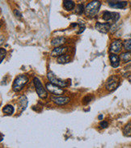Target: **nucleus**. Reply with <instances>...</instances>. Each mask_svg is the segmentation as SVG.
<instances>
[{"label": "nucleus", "mask_w": 131, "mask_h": 148, "mask_svg": "<svg viewBox=\"0 0 131 148\" xmlns=\"http://www.w3.org/2000/svg\"><path fill=\"white\" fill-rule=\"evenodd\" d=\"M101 6V3L98 0H93L91 3L87 4V7L85 8V15L87 17H94L97 15V13L99 12V8Z\"/></svg>", "instance_id": "obj_1"}, {"label": "nucleus", "mask_w": 131, "mask_h": 148, "mask_svg": "<svg viewBox=\"0 0 131 148\" xmlns=\"http://www.w3.org/2000/svg\"><path fill=\"white\" fill-rule=\"evenodd\" d=\"M28 77L26 75H20L16 77L13 84H12V89L13 91L16 92H20L24 87L28 84Z\"/></svg>", "instance_id": "obj_2"}, {"label": "nucleus", "mask_w": 131, "mask_h": 148, "mask_svg": "<svg viewBox=\"0 0 131 148\" xmlns=\"http://www.w3.org/2000/svg\"><path fill=\"white\" fill-rule=\"evenodd\" d=\"M33 84H34V87H35V89H36V94L38 95V96L40 97V99L42 100H45L48 97V92L47 89L44 88L43 84L37 77H35L33 79Z\"/></svg>", "instance_id": "obj_3"}, {"label": "nucleus", "mask_w": 131, "mask_h": 148, "mask_svg": "<svg viewBox=\"0 0 131 148\" xmlns=\"http://www.w3.org/2000/svg\"><path fill=\"white\" fill-rule=\"evenodd\" d=\"M119 84L120 79L118 76L112 75L108 79L105 88L108 92H113L114 90H116L117 88H118Z\"/></svg>", "instance_id": "obj_4"}, {"label": "nucleus", "mask_w": 131, "mask_h": 148, "mask_svg": "<svg viewBox=\"0 0 131 148\" xmlns=\"http://www.w3.org/2000/svg\"><path fill=\"white\" fill-rule=\"evenodd\" d=\"M47 78L49 80L50 83L55 84V85L58 86L60 88H67L68 86V84L67 81H64V80L61 79L59 78H58V77H57L53 73L51 72V71L48 72Z\"/></svg>", "instance_id": "obj_5"}, {"label": "nucleus", "mask_w": 131, "mask_h": 148, "mask_svg": "<svg viewBox=\"0 0 131 148\" xmlns=\"http://www.w3.org/2000/svg\"><path fill=\"white\" fill-rule=\"evenodd\" d=\"M103 20L109 23H117L120 19V14L117 12H104L103 13Z\"/></svg>", "instance_id": "obj_6"}, {"label": "nucleus", "mask_w": 131, "mask_h": 148, "mask_svg": "<svg viewBox=\"0 0 131 148\" xmlns=\"http://www.w3.org/2000/svg\"><path fill=\"white\" fill-rule=\"evenodd\" d=\"M45 88L47 89L48 92H49L53 96H62L64 93V91L60 88V87L57 86L55 84H52V83H48L45 85Z\"/></svg>", "instance_id": "obj_7"}, {"label": "nucleus", "mask_w": 131, "mask_h": 148, "mask_svg": "<svg viewBox=\"0 0 131 148\" xmlns=\"http://www.w3.org/2000/svg\"><path fill=\"white\" fill-rule=\"evenodd\" d=\"M123 45V43H122V41L121 40H113L111 43V45H110L109 52L111 53H118L121 52Z\"/></svg>", "instance_id": "obj_8"}, {"label": "nucleus", "mask_w": 131, "mask_h": 148, "mask_svg": "<svg viewBox=\"0 0 131 148\" xmlns=\"http://www.w3.org/2000/svg\"><path fill=\"white\" fill-rule=\"evenodd\" d=\"M95 28L98 32L104 33V34H106L111 29V24L109 22H107V23H99V22H97L95 25Z\"/></svg>", "instance_id": "obj_9"}, {"label": "nucleus", "mask_w": 131, "mask_h": 148, "mask_svg": "<svg viewBox=\"0 0 131 148\" xmlns=\"http://www.w3.org/2000/svg\"><path fill=\"white\" fill-rule=\"evenodd\" d=\"M108 5L112 8L124 9L127 7L128 3L126 1H118V0H107Z\"/></svg>", "instance_id": "obj_10"}, {"label": "nucleus", "mask_w": 131, "mask_h": 148, "mask_svg": "<svg viewBox=\"0 0 131 148\" xmlns=\"http://www.w3.org/2000/svg\"><path fill=\"white\" fill-rule=\"evenodd\" d=\"M52 100L54 104L58 105H65L70 103V98L66 97V96H55V97H52Z\"/></svg>", "instance_id": "obj_11"}, {"label": "nucleus", "mask_w": 131, "mask_h": 148, "mask_svg": "<svg viewBox=\"0 0 131 148\" xmlns=\"http://www.w3.org/2000/svg\"><path fill=\"white\" fill-rule=\"evenodd\" d=\"M28 99L26 96H21L18 99V107L20 112H23L28 106Z\"/></svg>", "instance_id": "obj_12"}, {"label": "nucleus", "mask_w": 131, "mask_h": 148, "mask_svg": "<svg viewBox=\"0 0 131 148\" xmlns=\"http://www.w3.org/2000/svg\"><path fill=\"white\" fill-rule=\"evenodd\" d=\"M68 48L67 47H62V46H58L53 49V51L51 52V55L53 57H58L65 54L67 52Z\"/></svg>", "instance_id": "obj_13"}, {"label": "nucleus", "mask_w": 131, "mask_h": 148, "mask_svg": "<svg viewBox=\"0 0 131 148\" xmlns=\"http://www.w3.org/2000/svg\"><path fill=\"white\" fill-rule=\"evenodd\" d=\"M66 42H67L66 37H64V36H58V37H55V38H53L51 40V45L53 46L58 47V46H62Z\"/></svg>", "instance_id": "obj_14"}, {"label": "nucleus", "mask_w": 131, "mask_h": 148, "mask_svg": "<svg viewBox=\"0 0 131 148\" xmlns=\"http://www.w3.org/2000/svg\"><path fill=\"white\" fill-rule=\"evenodd\" d=\"M109 60H110V63L111 66L113 68H117L120 65V57L116 55V53H111L109 55Z\"/></svg>", "instance_id": "obj_15"}, {"label": "nucleus", "mask_w": 131, "mask_h": 148, "mask_svg": "<svg viewBox=\"0 0 131 148\" xmlns=\"http://www.w3.org/2000/svg\"><path fill=\"white\" fill-rule=\"evenodd\" d=\"M75 4L72 0H64L63 1V8L66 11L71 12L75 9Z\"/></svg>", "instance_id": "obj_16"}, {"label": "nucleus", "mask_w": 131, "mask_h": 148, "mask_svg": "<svg viewBox=\"0 0 131 148\" xmlns=\"http://www.w3.org/2000/svg\"><path fill=\"white\" fill-rule=\"evenodd\" d=\"M15 112V108L11 104H7L3 108V112L7 116H11Z\"/></svg>", "instance_id": "obj_17"}, {"label": "nucleus", "mask_w": 131, "mask_h": 148, "mask_svg": "<svg viewBox=\"0 0 131 148\" xmlns=\"http://www.w3.org/2000/svg\"><path fill=\"white\" fill-rule=\"evenodd\" d=\"M120 59L123 62L126 63L131 61V52L130 51H126V52L122 53L120 56Z\"/></svg>", "instance_id": "obj_18"}, {"label": "nucleus", "mask_w": 131, "mask_h": 148, "mask_svg": "<svg viewBox=\"0 0 131 148\" xmlns=\"http://www.w3.org/2000/svg\"><path fill=\"white\" fill-rule=\"evenodd\" d=\"M70 60V58L67 55H66V54H62V55H61V56L58 57V58H57V62H58V63H59V64H65V63H67Z\"/></svg>", "instance_id": "obj_19"}, {"label": "nucleus", "mask_w": 131, "mask_h": 148, "mask_svg": "<svg viewBox=\"0 0 131 148\" xmlns=\"http://www.w3.org/2000/svg\"><path fill=\"white\" fill-rule=\"evenodd\" d=\"M123 134L125 136H131V121L129 122L123 129Z\"/></svg>", "instance_id": "obj_20"}, {"label": "nucleus", "mask_w": 131, "mask_h": 148, "mask_svg": "<svg viewBox=\"0 0 131 148\" xmlns=\"http://www.w3.org/2000/svg\"><path fill=\"white\" fill-rule=\"evenodd\" d=\"M94 98H95V97L92 96V95H87V96H84V98H83L82 102H83V104H88L91 102V100H94Z\"/></svg>", "instance_id": "obj_21"}, {"label": "nucleus", "mask_w": 131, "mask_h": 148, "mask_svg": "<svg viewBox=\"0 0 131 148\" xmlns=\"http://www.w3.org/2000/svg\"><path fill=\"white\" fill-rule=\"evenodd\" d=\"M85 12V8H84L83 4H79L76 6L75 8V13L78 15H82L84 12Z\"/></svg>", "instance_id": "obj_22"}, {"label": "nucleus", "mask_w": 131, "mask_h": 148, "mask_svg": "<svg viewBox=\"0 0 131 148\" xmlns=\"http://www.w3.org/2000/svg\"><path fill=\"white\" fill-rule=\"evenodd\" d=\"M123 45L124 48H125V49H126V51H130L131 52V35L130 37V39L125 40V42H124Z\"/></svg>", "instance_id": "obj_23"}, {"label": "nucleus", "mask_w": 131, "mask_h": 148, "mask_svg": "<svg viewBox=\"0 0 131 148\" xmlns=\"http://www.w3.org/2000/svg\"><path fill=\"white\" fill-rule=\"evenodd\" d=\"M0 52H1V58H0V61H1V62H2L3 61L4 58L6 57V53H7V52H6V50H5L3 48L0 49Z\"/></svg>", "instance_id": "obj_24"}, {"label": "nucleus", "mask_w": 131, "mask_h": 148, "mask_svg": "<svg viewBox=\"0 0 131 148\" xmlns=\"http://www.w3.org/2000/svg\"><path fill=\"white\" fill-rule=\"evenodd\" d=\"M108 126V123L107 121H100V123H99V127H100V128L105 129L107 128Z\"/></svg>", "instance_id": "obj_25"}, {"label": "nucleus", "mask_w": 131, "mask_h": 148, "mask_svg": "<svg viewBox=\"0 0 131 148\" xmlns=\"http://www.w3.org/2000/svg\"><path fill=\"white\" fill-rule=\"evenodd\" d=\"M79 26H80V31L77 32L78 34L82 33V32L84 31V29H85V25H84V24H81V23H80V24H79Z\"/></svg>", "instance_id": "obj_26"}, {"label": "nucleus", "mask_w": 131, "mask_h": 148, "mask_svg": "<svg viewBox=\"0 0 131 148\" xmlns=\"http://www.w3.org/2000/svg\"><path fill=\"white\" fill-rule=\"evenodd\" d=\"M14 14H15V16H16V18L18 17L19 19L21 18V16H22V15H21V13L20 12V11H19V10H17V9L14 10Z\"/></svg>", "instance_id": "obj_27"}, {"label": "nucleus", "mask_w": 131, "mask_h": 148, "mask_svg": "<svg viewBox=\"0 0 131 148\" xmlns=\"http://www.w3.org/2000/svg\"><path fill=\"white\" fill-rule=\"evenodd\" d=\"M128 79H129V81H130V82L131 83V75L129 76V77H128Z\"/></svg>", "instance_id": "obj_28"}, {"label": "nucleus", "mask_w": 131, "mask_h": 148, "mask_svg": "<svg viewBox=\"0 0 131 148\" xmlns=\"http://www.w3.org/2000/svg\"><path fill=\"white\" fill-rule=\"evenodd\" d=\"M98 118L100 120V119H102V118H103V116H102V115H99V116H98Z\"/></svg>", "instance_id": "obj_29"}, {"label": "nucleus", "mask_w": 131, "mask_h": 148, "mask_svg": "<svg viewBox=\"0 0 131 148\" xmlns=\"http://www.w3.org/2000/svg\"><path fill=\"white\" fill-rule=\"evenodd\" d=\"M3 134H1V141H3Z\"/></svg>", "instance_id": "obj_30"}]
</instances>
